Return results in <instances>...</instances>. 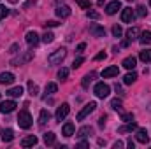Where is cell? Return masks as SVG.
<instances>
[{
	"label": "cell",
	"mask_w": 151,
	"mask_h": 149,
	"mask_svg": "<svg viewBox=\"0 0 151 149\" xmlns=\"http://www.w3.org/2000/svg\"><path fill=\"white\" fill-rule=\"evenodd\" d=\"M135 79H137V74L132 70V72H128V74L123 77V82L125 84H132V82H135Z\"/></svg>",
	"instance_id": "83f0119b"
},
{
	"label": "cell",
	"mask_w": 151,
	"mask_h": 149,
	"mask_svg": "<svg viewBox=\"0 0 151 149\" xmlns=\"http://www.w3.org/2000/svg\"><path fill=\"white\" fill-rule=\"evenodd\" d=\"M137 35H139V28H137V27H132V28L127 30V40H128V42H130V40H135Z\"/></svg>",
	"instance_id": "ffe728a7"
},
{
	"label": "cell",
	"mask_w": 151,
	"mask_h": 149,
	"mask_svg": "<svg viewBox=\"0 0 151 149\" xmlns=\"http://www.w3.org/2000/svg\"><path fill=\"white\" fill-rule=\"evenodd\" d=\"M113 35L114 37H121V35H123V28H121L119 25H114L113 27Z\"/></svg>",
	"instance_id": "836d02e7"
},
{
	"label": "cell",
	"mask_w": 151,
	"mask_h": 149,
	"mask_svg": "<svg viewBox=\"0 0 151 149\" xmlns=\"http://www.w3.org/2000/svg\"><path fill=\"white\" fill-rule=\"evenodd\" d=\"M14 109H16V102L14 100H5V102L0 104V112L2 114H9V112H12Z\"/></svg>",
	"instance_id": "52a82bcc"
},
{
	"label": "cell",
	"mask_w": 151,
	"mask_h": 149,
	"mask_svg": "<svg viewBox=\"0 0 151 149\" xmlns=\"http://www.w3.org/2000/svg\"><path fill=\"white\" fill-rule=\"evenodd\" d=\"M25 39H27V44H28V46H37L39 40H40L39 35H37V32H28Z\"/></svg>",
	"instance_id": "5bb4252c"
},
{
	"label": "cell",
	"mask_w": 151,
	"mask_h": 149,
	"mask_svg": "<svg viewBox=\"0 0 151 149\" xmlns=\"http://www.w3.org/2000/svg\"><path fill=\"white\" fill-rule=\"evenodd\" d=\"M111 107H113L114 111H123V102H121V100H119V98H113V100H111Z\"/></svg>",
	"instance_id": "4dcf8cb0"
},
{
	"label": "cell",
	"mask_w": 151,
	"mask_h": 149,
	"mask_svg": "<svg viewBox=\"0 0 151 149\" xmlns=\"http://www.w3.org/2000/svg\"><path fill=\"white\" fill-rule=\"evenodd\" d=\"M18 49H19L18 44H12V46H11V53H18Z\"/></svg>",
	"instance_id": "ee69618b"
},
{
	"label": "cell",
	"mask_w": 151,
	"mask_h": 149,
	"mask_svg": "<svg viewBox=\"0 0 151 149\" xmlns=\"http://www.w3.org/2000/svg\"><path fill=\"white\" fill-rule=\"evenodd\" d=\"M27 86H28L30 95H32V97H37V95H39V86H37V84H35V82H32V81H28V84H27Z\"/></svg>",
	"instance_id": "f1b7e54d"
},
{
	"label": "cell",
	"mask_w": 151,
	"mask_h": 149,
	"mask_svg": "<svg viewBox=\"0 0 151 149\" xmlns=\"http://www.w3.org/2000/svg\"><path fill=\"white\" fill-rule=\"evenodd\" d=\"M77 148H88V142H79Z\"/></svg>",
	"instance_id": "7dc6e473"
},
{
	"label": "cell",
	"mask_w": 151,
	"mask_h": 149,
	"mask_svg": "<svg viewBox=\"0 0 151 149\" xmlns=\"http://www.w3.org/2000/svg\"><path fill=\"white\" fill-rule=\"evenodd\" d=\"M55 140H56V135H55L53 132L44 133V144H46V146H53V144H55Z\"/></svg>",
	"instance_id": "7402d4cb"
},
{
	"label": "cell",
	"mask_w": 151,
	"mask_h": 149,
	"mask_svg": "<svg viewBox=\"0 0 151 149\" xmlns=\"http://www.w3.org/2000/svg\"><path fill=\"white\" fill-rule=\"evenodd\" d=\"M93 79H95V72L86 74L84 77H83V82H81V84H83V88H88V86H90V82H91Z\"/></svg>",
	"instance_id": "4316f807"
},
{
	"label": "cell",
	"mask_w": 151,
	"mask_h": 149,
	"mask_svg": "<svg viewBox=\"0 0 151 149\" xmlns=\"http://www.w3.org/2000/svg\"><path fill=\"white\" fill-rule=\"evenodd\" d=\"M119 9H121V2H119V0H113V2H109V4L106 5V12H107L109 16L116 14Z\"/></svg>",
	"instance_id": "ba28073f"
},
{
	"label": "cell",
	"mask_w": 151,
	"mask_h": 149,
	"mask_svg": "<svg viewBox=\"0 0 151 149\" xmlns=\"http://www.w3.org/2000/svg\"><path fill=\"white\" fill-rule=\"evenodd\" d=\"M84 47H86V44H84V42H81V44L77 46V51L81 53V51H84Z\"/></svg>",
	"instance_id": "f6af8a7d"
},
{
	"label": "cell",
	"mask_w": 151,
	"mask_h": 149,
	"mask_svg": "<svg viewBox=\"0 0 151 149\" xmlns=\"http://www.w3.org/2000/svg\"><path fill=\"white\" fill-rule=\"evenodd\" d=\"M95 109H97V104H95V102H90V104H86V105H84V107L79 111V114H77V121H83V119H84L88 114H91Z\"/></svg>",
	"instance_id": "277c9868"
},
{
	"label": "cell",
	"mask_w": 151,
	"mask_h": 149,
	"mask_svg": "<svg viewBox=\"0 0 151 149\" xmlns=\"http://www.w3.org/2000/svg\"><path fill=\"white\" fill-rule=\"evenodd\" d=\"M90 34L93 35V37H104L106 35V30L100 27V25H97V23H93L91 27H90Z\"/></svg>",
	"instance_id": "9c48e42d"
},
{
	"label": "cell",
	"mask_w": 151,
	"mask_h": 149,
	"mask_svg": "<svg viewBox=\"0 0 151 149\" xmlns=\"http://www.w3.org/2000/svg\"><path fill=\"white\" fill-rule=\"evenodd\" d=\"M128 2H134V0H128Z\"/></svg>",
	"instance_id": "f907efd6"
},
{
	"label": "cell",
	"mask_w": 151,
	"mask_h": 149,
	"mask_svg": "<svg viewBox=\"0 0 151 149\" xmlns=\"http://www.w3.org/2000/svg\"><path fill=\"white\" fill-rule=\"evenodd\" d=\"M39 140H37V137L35 135H28V137H25L23 140H21V146L23 148H32V146H35Z\"/></svg>",
	"instance_id": "9a60e30c"
},
{
	"label": "cell",
	"mask_w": 151,
	"mask_h": 149,
	"mask_svg": "<svg viewBox=\"0 0 151 149\" xmlns=\"http://www.w3.org/2000/svg\"><path fill=\"white\" fill-rule=\"evenodd\" d=\"M123 146H125V144H123V142H119V140H118V142H114V148L118 149V148H123Z\"/></svg>",
	"instance_id": "bcb514c9"
},
{
	"label": "cell",
	"mask_w": 151,
	"mask_h": 149,
	"mask_svg": "<svg viewBox=\"0 0 151 149\" xmlns=\"http://www.w3.org/2000/svg\"><path fill=\"white\" fill-rule=\"evenodd\" d=\"M91 133H93V128H91V126H83V128L77 132V137L83 139V137H88V135H91Z\"/></svg>",
	"instance_id": "484cf974"
},
{
	"label": "cell",
	"mask_w": 151,
	"mask_h": 149,
	"mask_svg": "<svg viewBox=\"0 0 151 149\" xmlns=\"http://www.w3.org/2000/svg\"><path fill=\"white\" fill-rule=\"evenodd\" d=\"M12 139H14V133H12V130H11V128L2 130V140H4V142H11Z\"/></svg>",
	"instance_id": "cb8c5ba5"
},
{
	"label": "cell",
	"mask_w": 151,
	"mask_h": 149,
	"mask_svg": "<svg viewBox=\"0 0 151 149\" xmlns=\"http://www.w3.org/2000/svg\"><path fill=\"white\" fill-rule=\"evenodd\" d=\"M76 4L81 9H90V0H76Z\"/></svg>",
	"instance_id": "d590c367"
},
{
	"label": "cell",
	"mask_w": 151,
	"mask_h": 149,
	"mask_svg": "<svg viewBox=\"0 0 151 149\" xmlns=\"http://www.w3.org/2000/svg\"><path fill=\"white\" fill-rule=\"evenodd\" d=\"M139 58H141L144 63H150V62H151V51H150V49H144V51H141Z\"/></svg>",
	"instance_id": "f546056e"
},
{
	"label": "cell",
	"mask_w": 151,
	"mask_h": 149,
	"mask_svg": "<svg viewBox=\"0 0 151 149\" xmlns=\"http://www.w3.org/2000/svg\"><path fill=\"white\" fill-rule=\"evenodd\" d=\"M93 91H95V95H97L99 98H106V97H109L111 88H109L106 82H97L95 88H93Z\"/></svg>",
	"instance_id": "3957f363"
},
{
	"label": "cell",
	"mask_w": 151,
	"mask_h": 149,
	"mask_svg": "<svg viewBox=\"0 0 151 149\" xmlns=\"http://www.w3.org/2000/svg\"><path fill=\"white\" fill-rule=\"evenodd\" d=\"M106 58H107V54H106L104 51H100V53H99V54L95 56V60H106Z\"/></svg>",
	"instance_id": "b9f144b4"
},
{
	"label": "cell",
	"mask_w": 151,
	"mask_h": 149,
	"mask_svg": "<svg viewBox=\"0 0 151 149\" xmlns=\"http://www.w3.org/2000/svg\"><path fill=\"white\" fill-rule=\"evenodd\" d=\"M49 117H51V116H49V112L46 111V109H42L40 114H39V125H46V123L49 121Z\"/></svg>",
	"instance_id": "d4e9b609"
},
{
	"label": "cell",
	"mask_w": 151,
	"mask_h": 149,
	"mask_svg": "<svg viewBox=\"0 0 151 149\" xmlns=\"http://www.w3.org/2000/svg\"><path fill=\"white\" fill-rule=\"evenodd\" d=\"M137 16H141V18L146 16V7H144V5H139V7H137Z\"/></svg>",
	"instance_id": "ab89813d"
},
{
	"label": "cell",
	"mask_w": 151,
	"mask_h": 149,
	"mask_svg": "<svg viewBox=\"0 0 151 149\" xmlns=\"http://www.w3.org/2000/svg\"><path fill=\"white\" fill-rule=\"evenodd\" d=\"M69 112H70V105H69V104H62V105L56 109V114H55L56 121H62V119H65V117L69 116Z\"/></svg>",
	"instance_id": "8992f818"
},
{
	"label": "cell",
	"mask_w": 151,
	"mask_h": 149,
	"mask_svg": "<svg viewBox=\"0 0 151 149\" xmlns=\"http://www.w3.org/2000/svg\"><path fill=\"white\" fill-rule=\"evenodd\" d=\"M56 16H58V18H69V16H70V7H69V5H60V7H56Z\"/></svg>",
	"instance_id": "4fadbf2b"
},
{
	"label": "cell",
	"mask_w": 151,
	"mask_h": 149,
	"mask_svg": "<svg viewBox=\"0 0 151 149\" xmlns=\"http://www.w3.org/2000/svg\"><path fill=\"white\" fill-rule=\"evenodd\" d=\"M118 74H119L118 65H111V67H107V69L102 70V77H114V75H118Z\"/></svg>",
	"instance_id": "7c38bea8"
},
{
	"label": "cell",
	"mask_w": 151,
	"mask_h": 149,
	"mask_svg": "<svg viewBox=\"0 0 151 149\" xmlns=\"http://www.w3.org/2000/svg\"><path fill=\"white\" fill-rule=\"evenodd\" d=\"M127 146H128V148H130V149H134V140H132V139H130V140H128V142H127Z\"/></svg>",
	"instance_id": "c3c4849f"
},
{
	"label": "cell",
	"mask_w": 151,
	"mask_h": 149,
	"mask_svg": "<svg viewBox=\"0 0 151 149\" xmlns=\"http://www.w3.org/2000/svg\"><path fill=\"white\" fill-rule=\"evenodd\" d=\"M7 14H9V9H7L5 5H0V19H4Z\"/></svg>",
	"instance_id": "f35d334b"
},
{
	"label": "cell",
	"mask_w": 151,
	"mask_h": 149,
	"mask_svg": "<svg viewBox=\"0 0 151 149\" xmlns=\"http://www.w3.org/2000/svg\"><path fill=\"white\" fill-rule=\"evenodd\" d=\"M44 25H46V28H47V27H49V28H53V27H58L60 23H58V21H53V19H51V21H46Z\"/></svg>",
	"instance_id": "60d3db41"
},
{
	"label": "cell",
	"mask_w": 151,
	"mask_h": 149,
	"mask_svg": "<svg viewBox=\"0 0 151 149\" xmlns=\"http://www.w3.org/2000/svg\"><path fill=\"white\" fill-rule=\"evenodd\" d=\"M139 42H141L142 46H150V44H151V32H148V30H146V32H142V34H141V37H139Z\"/></svg>",
	"instance_id": "44dd1931"
},
{
	"label": "cell",
	"mask_w": 151,
	"mask_h": 149,
	"mask_svg": "<svg viewBox=\"0 0 151 149\" xmlns=\"http://www.w3.org/2000/svg\"><path fill=\"white\" fill-rule=\"evenodd\" d=\"M65 56H67V49H65V47H60V49H56L55 53H51V54L47 56V63H49V65H60Z\"/></svg>",
	"instance_id": "6da1fadb"
},
{
	"label": "cell",
	"mask_w": 151,
	"mask_h": 149,
	"mask_svg": "<svg viewBox=\"0 0 151 149\" xmlns=\"http://www.w3.org/2000/svg\"><path fill=\"white\" fill-rule=\"evenodd\" d=\"M135 139H137V142H141V144H146V142L150 140V135H148V132H146L144 128H137Z\"/></svg>",
	"instance_id": "30bf717a"
},
{
	"label": "cell",
	"mask_w": 151,
	"mask_h": 149,
	"mask_svg": "<svg viewBox=\"0 0 151 149\" xmlns=\"http://www.w3.org/2000/svg\"><path fill=\"white\" fill-rule=\"evenodd\" d=\"M7 95H9L11 98H18V97H21V95H23V88H21V86H16V88H11V90L7 91Z\"/></svg>",
	"instance_id": "d6986e66"
},
{
	"label": "cell",
	"mask_w": 151,
	"mask_h": 149,
	"mask_svg": "<svg viewBox=\"0 0 151 149\" xmlns=\"http://www.w3.org/2000/svg\"><path fill=\"white\" fill-rule=\"evenodd\" d=\"M121 121H125V123L134 121V114H132V112H123V114H121Z\"/></svg>",
	"instance_id": "d6a6232c"
},
{
	"label": "cell",
	"mask_w": 151,
	"mask_h": 149,
	"mask_svg": "<svg viewBox=\"0 0 151 149\" xmlns=\"http://www.w3.org/2000/svg\"><path fill=\"white\" fill-rule=\"evenodd\" d=\"M86 16H88L90 19H99V18H100V14H99L97 11H86Z\"/></svg>",
	"instance_id": "8d00e7d4"
},
{
	"label": "cell",
	"mask_w": 151,
	"mask_h": 149,
	"mask_svg": "<svg viewBox=\"0 0 151 149\" xmlns=\"http://www.w3.org/2000/svg\"><path fill=\"white\" fill-rule=\"evenodd\" d=\"M150 7H151V0H150Z\"/></svg>",
	"instance_id": "681fc988"
},
{
	"label": "cell",
	"mask_w": 151,
	"mask_h": 149,
	"mask_svg": "<svg viewBox=\"0 0 151 149\" xmlns=\"http://www.w3.org/2000/svg\"><path fill=\"white\" fill-rule=\"evenodd\" d=\"M0 82H2L4 86L12 84V82H14V74H11V72H2V74H0Z\"/></svg>",
	"instance_id": "8fae6325"
},
{
	"label": "cell",
	"mask_w": 151,
	"mask_h": 149,
	"mask_svg": "<svg viewBox=\"0 0 151 149\" xmlns=\"http://www.w3.org/2000/svg\"><path fill=\"white\" fill-rule=\"evenodd\" d=\"M18 125L21 126V128H30L32 126V116H30V112L28 111H21L18 114Z\"/></svg>",
	"instance_id": "7a4b0ae2"
},
{
	"label": "cell",
	"mask_w": 151,
	"mask_h": 149,
	"mask_svg": "<svg viewBox=\"0 0 151 149\" xmlns=\"http://www.w3.org/2000/svg\"><path fill=\"white\" fill-rule=\"evenodd\" d=\"M67 77H69V69H60V70H58V79L65 81Z\"/></svg>",
	"instance_id": "e575fe53"
},
{
	"label": "cell",
	"mask_w": 151,
	"mask_h": 149,
	"mask_svg": "<svg viewBox=\"0 0 151 149\" xmlns=\"http://www.w3.org/2000/svg\"><path fill=\"white\" fill-rule=\"evenodd\" d=\"M135 63H137V60H135L134 56H128V58H125V60H123V63H121V65H123L127 70H134V69H135Z\"/></svg>",
	"instance_id": "2e32d148"
},
{
	"label": "cell",
	"mask_w": 151,
	"mask_h": 149,
	"mask_svg": "<svg viewBox=\"0 0 151 149\" xmlns=\"http://www.w3.org/2000/svg\"><path fill=\"white\" fill-rule=\"evenodd\" d=\"M56 91H58V84H56V82H47L46 88H44L46 97H47V95H53V93H56Z\"/></svg>",
	"instance_id": "ac0fdd59"
},
{
	"label": "cell",
	"mask_w": 151,
	"mask_h": 149,
	"mask_svg": "<svg viewBox=\"0 0 151 149\" xmlns=\"http://www.w3.org/2000/svg\"><path fill=\"white\" fill-rule=\"evenodd\" d=\"M134 19H135V11L132 7H125L121 11V21L123 23H132Z\"/></svg>",
	"instance_id": "5b68a950"
},
{
	"label": "cell",
	"mask_w": 151,
	"mask_h": 149,
	"mask_svg": "<svg viewBox=\"0 0 151 149\" xmlns=\"http://www.w3.org/2000/svg\"><path fill=\"white\" fill-rule=\"evenodd\" d=\"M106 119H107V117H106V116H102V117L99 119V126H106Z\"/></svg>",
	"instance_id": "7bdbcfd3"
},
{
	"label": "cell",
	"mask_w": 151,
	"mask_h": 149,
	"mask_svg": "<svg viewBox=\"0 0 151 149\" xmlns=\"http://www.w3.org/2000/svg\"><path fill=\"white\" fill-rule=\"evenodd\" d=\"M83 63H84V58H83V56L76 58V60H74V63H72V69H77V67H81Z\"/></svg>",
	"instance_id": "74e56055"
},
{
	"label": "cell",
	"mask_w": 151,
	"mask_h": 149,
	"mask_svg": "<svg viewBox=\"0 0 151 149\" xmlns=\"http://www.w3.org/2000/svg\"><path fill=\"white\" fill-rule=\"evenodd\" d=\"M134 130H137V125L134 121H130V123H127L125 126L119 128V133H127V132H134Z\"/></svg>",
	"instance_id": "603a6c76"
},
{
	"label": "cell",
	"mask_w": 151,
	"mask_h": 149,
	"mask_svg": "<svg viewBox=\"0 0 151 149\" xmlns=\"http://www.w3.org/2000/svg\"><path fill=\"white\" fill-rule=\"evenodd\" d=\"M53 40H55V35H53L51 32H46V34L42 35V42H44V44H51Z\"/></svg>",
	"instance_id": "1f68e13d"
},
{
	"label": "cell",
	"mask_w": 151,
	"mask_h": 149,
	"mask_svg": "<svg viewBox=\"0 0 151 149\" xmlns=\"http://www.w3.org/2000/svg\"><path fill=\"white\" fill-rule=\"evenodd\" d=\"M62 135H65V137L74 135V123H65L62 128Z\"/></svg>",
	"instance_id": "e0dca14e"
}]
</instances>
